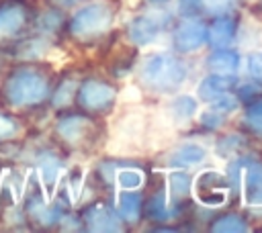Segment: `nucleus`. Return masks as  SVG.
I'll use <instances>...</instances> for the list:
<instances>
[{
  "mask_svg": "<svg viewBox=\"0 0 262 233\" xmlns=\"http://www.w3.org/2000/svg\"><path fill=\"white\" fill-rule=\"evenodd\" d=\"M186 65L170 53H151L139 65L141 84L156 94L178 92L186 82Z\"/></svg>",
  "mask_w": 262,
  "mask_h": 233,
  "instance_id": "obj_1",
  "label": "nucleus"
},
{
  "mask_svg": "<svg viewBox=\"0 0 262 233\" xmlns=\"http://www.w3.org/2000/svg\"><path fill=\"white\" fill-rule=\"evenodd\" d=\"M49 92L47 80L35 69H18L4 84V96L12 106H31Z\"/></svg>",
  "mask_w": 262,
  "mask_h": 233,
  "instance_id": "obj_2",
  "label": "nucleus"
},
{
  "mask_svg": "<svg viewBox=\"0 0 262 233\" xmlns=\"http://www.w3.org/2000/svg\"><path fill=\"white\" fill-rule=\"evenodd\" d=\"M113 22V8L106 2H92L82 6L70 20L72 35L84 39L104 33Z\"/></svg>",
  "mask_w": 262,
  "mask_h": 233,
  "instance_id": "obj_3",
  "label": "nucleus"
},
{
  "mask_svg": "<svg viewBox=\"0 0 262 233\" xmlns=\"http://www.w3.org/2000/svg\"><path fill=\"white\" fill-rule=\"evenodd\" d=\"M194 192V198L203 204V206H221L227 202V196H229V178H225L221 172L217 170H205L201 172L194 180H192V188Z\"/></svg>",
  "mask_w": 262,
  "mask_h": 233,
  "instance_id": "obj_4",
  "label": "nucleus"
},
{
  "mask_svg": "<svg viewBox=\"0 0 262 233\" xmlns=\"http://www.w3.org/2000/svg\"><path fill=\"white\" fill-rule=\"evenodd\" d=\"M172 43H174L176 51L192 53L207 43V27L196 18H188L176 27V31L172 35Z\"/></svg>",
  "mask_w": 262,
  "mask_h": 233,
  "instance_id": "obj_5",
  "label": "nucleus"
},
{
  "mask_svg": "<svg viewBox=\"0 0 262 233\" xmlns=\"http://www.w3.org/2000/svg\"><path fill=\"white\" fill-rule=\"evenodd\" d=\"M78 100L88 110H102L115 100V88L100 80H88L80 86Z\"/></svg>",
  "mask_w": 262,
  "mask_h": 233,
  "instance_id": "obj_6",
  "label": "nucleus"
},
{
  "mask_svg": "<svg viewBox=\"0 0 262 233\" xmlns=\"http://www.w3.org/2000/svg\"><path fill=\"white\" fill-rule=\"evenodd\" d=\"M242 192L248 206H262V164L244 161L242 164Z\"/></svg>",
  "mask_w": 262,
  "mask_h": 233,
  "instance_id": "obj_7",
  "label": "nucleus"
},
{
  "mask_svg": "<svg viewBox=\"0 0 262 233\" xmlns=\"http://www.w3.org/2000/svg\"><path fill=\"white\" fill-rule=\"evenodd\" d=\"M127 33L135 45H149L160 35V20L151 14H139L129 22Z\"/></svg>",
  "mask_w": 262,
  "mask_h": 233,
  "instance_id": "obj_8",
  "label": "nucleus"
},
{
  "mask_svg": "<svg viewBox=\"0 0 262 233\" xmlns=\"http://www.w3.org/2000/svg\"><path fill=\"white\" fill-rule=\"evenodd\" d=\"M84 221L90 231H121L123 229L119 217L104 204L90 206L84 215Z\"/></svg>",
  "mask_w": 262,
  "mask_h": 233,
  "instance_id": "obj_9",
  "label": "nucleus"
},
{
  "mask_svg": "<svg viewBox=\"0 0 262 233\" xmlns=\"http://www.w3.org/2000/svg\"><path fill=\"white\" fill-rule=\"evenodd\" d=\"M233 86V76H221V74H211L199 84V98L205 102H213L221 96H225Z\"/></svg>",
  "mask_w": 262,
  "mask_h": 233,
  "instance_id": "obj_10",
  "label": "nucleus"
},
{
  "mask_svg": "<svg viewBox=\"0 0 262 233\" xmlns=\"http://www.w3.org/2000/svg\"><path fill=\"white\" fill-rule=\"evenodd\" d=\"M207 67L211 74H221V76H235L237 67H239V55L233 49L221 47L215 49L209 57H207Z\"/></svg>",
  "mask_w": 262,
  "mask_h": 233,
  "instance_id": "obj_11",
  "label": "nucleus"
},
{
  "mask_svg": "<svg viewBox=\"0 0 262 233\" xmlns=\"http://www.w3.org/2000/svg\"><path fill=\"white\" fill-rule=\"evenodd\" d=\"M205 157H207V149L201 143H184L170 153L168 164L172 168H192L203 164Z\"/></svg>",
  "mask_w": 262,
  "mask_h": 233,
  "instance_id": "obj_12",
  "label": "nucleus"
},
{
  "mask_svg": "<svg viewBox=\"0 0 262 233\" xmlns=\"http://www.w3.org/2000/svg\"><path fill=\"white\" fill-rule=\"evenodd\" d=\"M235 37V20L221 14L213 20V25L209 27L207 31V39L209 43L215 47V49H221V47H229V43L233 41Z\"/></svg>",
  "mask_w": 262,
  "mask_h": 233,
  "instance_id": "obj_13",
  "label": "nucleus"
},
{
  "mask_svg": "<svg viewBox=\"0 0 262 233\" xmlns=\"http://www.w3.org/2000/svg\"><path fill=\"white\" fill-rule=\"evenodd\" d=\"M27 20V12L18 4H6L0 8V39H8L20 31Z\"/></svg>",
  "mask_w": 262,
  "mask_h": 233,
  "instance_id": "obj_14",
  "label": "nucleus"
},
{
  "mask_svg": "<svg viewBox=\"0 0 262 233\" xmlns=\"http://www.w3.org/2000/svg\"><path fill=\"white\" fill-rule=\"evenodd\" d=\"M90 127V121L84 119V116H78V114H72V116H66L57 123V133L61 139L70 141V143H78L86 131Z\"/></svg>",
  "mask_w": 262,
  "mask_h": 233,
  "instance_id": "obj_15",
  "label": "nucleus"
},
{
  "mask_svg": "<svg viewBox=\"0 0 262 233\" xmlns=\"http://www.w3.org/2000/svg\"><path fill=\"white\" fill-rule=\"evenodd\" d=\"M196 108H199L196 98H192L188 94H180L170 102L168 112H170V116L176 125H184V123L192 121V116L196 114Z\"/></svg>",
  "mask_w": 262,
  "mask_h": 233,
  "instance_id": "obj_16",
  "label": "nucleus"
},
{
  "mask_svg": "<svg viewBox=\"0 0 262 233\" xmlns=\"http://www.w3.org/2000/svg\"><path fill=\"white\" fill-rule=\"evenodd\" d=\"M117 204H119V215L129 221V223H135L141 215V194L135 192V190H123L117 198Z\"/></svg>",
  "mask_w": 262,
  "mask_h": 233,
  "instance_id": "obj_17",
  "label": "nucleus"
},
{
  "mask_svg": "<svg viewBox=\"0 0 262 233\" xmlns=\"http://www.w3.org/2000/svg\"><path fill=\"white\" fill-rule=\"evenodd\" d=\"M145 131V121L141 114H127L125 119H121L119 127H117V133L123 141L127 143H133V141H139L141 135Z\"/></svg>",
  "mask_w": 262,
  "mask_h": 233,
  "instance_id": "obj_18",
  "label": "nucleus"
},
{
  "mask_svg": "<svg viewBox=\"0 0 262 233\" xmlns=\"http://www.w3.org/2000/svg\"><path fill=\"white\" fill-rule=\"evenodd\" d=\"M59 170H61V164H59V159L53 153L39 155V172H41V178H43V182H45L47 188H53L55 186L57 176H59Z\"/></svg>",
  "mask_w": 262,
  "mask_h": 233,
  "instance_id": "obj_19",
  "label": "nucleus"
},
{
  "mask_svg": "<svg viewBox=\"0 0 262 233\" xmlns=\"http://www.w3.org/2000/svg\"><path fill=\"white\" fill-rule=\"evenodd\" d=\"M211 231H215V233H242V231H248V225L239 215H225L211 225Z\"/></svg>",
  "mask_w": 262,
  "mask_h": 233,
  "instance_id": "obj_20",
  "label": "nucleus"
},
{
  "mask_svg": "<svg viewBox=\"0 0 262 233\" xmlns=\"http://www.w3.org/2000/svg\"><path fill=\"white\" fill-rule=\"evenodd\" d=\"M168 186H170V192L174 198H184L190 188H192V178L186 174V172H172L170 178H168Z\"/></svg>",
  "mask_w": 262,
  "mask_h": 233,
  "instance_id": "obj_21",
  "label": "nucleus"
},
{
  "mask_svg": "<svg viewBox=\"0 0 262 233\" xmlns=\"http://www.w3.org/2000/svg\"><path fill=\"white\" fill-rule=\"evenodd\" d=\"M147 215H149L151 219H156V221H168V219L172 217V213H170V208H168V204H166L164 192L156 194V196L147 202Z\"/></svg>",
  "mask_w": 262,
  "mask_h": 233,
  "instance_id": "obj_22",
  "label": "nucleus"
},
{
  "mask_svg": "<svg viewBox=\"0 0 262 233\" xmlns=\"http://www.w3.org/2000/svg\"><path fill=\"white\" fill-rule=\"evenodd\" d=\"M117 184L123 190H137L143 184V176L139 170H121L117 172Z\"/></svg>",
  "mask_w": 262,
  "mask_h": 233,
  "instance_id": "obj_23",
  "label": "nucleus"
},
{
  "mask_svg": "<svg viewBox=\"0 0 262 233\" xmlns=\"http://www.w3.org/2000/svg\"><path fill=\"white\" fill-rule=\"evenodd\" d=\"M244 121H246V125H248L256 135L262 137V100H256V102H252V104L246 108Z\"/></svg>",
  "mask_w": 262,
  "mask_h": 233,
  "instance_id": "obj_24",
  "label": "nucleus"
},
{
  "mask_svg": "<svg viewBox=\"0 0 262 233\" xmlns=\"http://www.w3.org/2000/svg\"><path fill=\"white\" fill-rule=\"evenodd\" d=\"M237 104H239V102H237V98H235V96H231V94L227 92L225 96H221V98L213 100V102H211V108H213V110H217V112H221V114L225 116V114L233 112V110L237 108Z\"/></svg>",
  "mask_w": 262,
  "mask_h": 233,
  "instance_id": "obj_25",
  "label": "nucleus"
},
{
  "mask_svg": "<svg viewBox=\"0 0 262 233\" xmlns=\"http://www.w3.org/2000/svg\"><path fill=\"white\" fill-rule=\"evenodd\" d=\"M235 6V0H203V8L211 14H225Z\"/></svg>",
  "mask_w": 262,
  "mask_h": 233,
  "instance_id": "obj_26",
  "label": "nucleus"
},
{
  "mask_svg": "<svg viewBox=\"0 0 262 233\" xmlns=\"http://www.w3.org/2000/svg\"><path fill=\"white\" fill-rule=\"evenodd\" d=\"M203 10V0H178V12L186 18H194Z\"/></svg>",
  "mask_w": 262,
  "mask_h": 233,
  "instance_id": "obj_27",
  "label": "nucleus"
},
{
  "mask_svg": "<svg viewBox=\"0 0 262 233\" xmlns=\"http://www.w3.org/2000/svg\"><path fill=\"white\" fill-rule=\"evenodd\" d=\"M74 88H76L74 82H63V84L59 86V90L55 92V96H53V104H55V106H63V104H68L70 98H72Z\"/></svg>",
  "mask_w": 262,
  "mask_h": 233,
  "instance_id": "obj_28",
  "label": "nucleus"
},
{
  "mask_svg": "<svg viewBox=\"0 0 262 233\" xmlns=\"http://www.w3.org/2000/svg\"><path fill=\"white\" fill-rule=\"evenodd\" d=\"M221 123H223V114L213 108H209L201 114V125H205L207 129H217V127H221Z\"/></svg>",
  "mask_w": 262,
  "mask_h": 233,
  "instance_id": "obj_29",
  "label": "nucleus"
},
{
  "mask_svg": "<svg viewBox=\"0 0 262 233\" xmlns=\"http://www.w3.org/2000/svg\"><path fill=\"white\" fill-rule=\"evenodd\" d=\"M248 69L256 80H262V51H256L248 57Z\"/></svg>",
  "mask_w": 262,
  "mask_h": 233,
  "instance_id": "obj_30",
  "label": "nucleus"
},
{
  "mask_svg": "<svg viewBox=\"0 0 262 233\" xmlns=\"http://www.w3.org/2000/svg\"><path fill=\"white\" fill-rule=\"evenodd\" d=\"M16 133V123L4 114H0V139H8Z\"/></svg>",
  "mask_w": 262,
  "mask_h": 233,
  "instance_id": "obj_31",
  "label": "nucleus"
},
{
  "mask_svg": "<svg viewBox=\"0 0 262 233\" xmlns=\"http://www.w3.org/2000/svg\"><path fill=\"white\" fill-rule=\"evenodd\" d=\"M149 2H154V4H160V2H168V0H149Z\"/></svg>",
  "mask_w": 262,
  "mask_h": 233,
  "instance_id": "obj_32",
  "label": "nucleus"
}]
</instances>
